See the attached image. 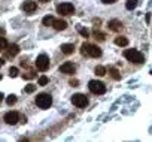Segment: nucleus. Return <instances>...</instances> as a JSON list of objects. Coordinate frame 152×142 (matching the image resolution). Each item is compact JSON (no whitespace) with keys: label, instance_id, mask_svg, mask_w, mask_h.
<instances>
[{"label":"nucleus","instance_id":"26","mask_svg":"<svg viewBox=\"0 0 152 142\" xmlns=\"http://www.w3.org/2000/svg\"><path fill=\"white\" fill-rule=\"evenodd\" d=\"M34 90H36V85H33V84H28V85L26 87V90H24V91H26V93H33Z\"/></svg>","mask_w":152,"mask_h":142},{"label":"nucleus","instance_id":"34","mask_svg":"<svg viewBox=\"0 0 152 142\" xmlns=\"http://www.w3.org/2000/svg\"><path fill=\"white\" fill-rule=\"evenodd\" d=\"M0 79H2V74H0Z\"/></svg>","mask_w":152,"mask_h":142},{"label":"nucleus","instance_id":"4","mask_svg":"<svg viewBox=\"0 0 152 142\" xmlns=\"http://www.w3.org/2000/svg\"><path fill=\"white\" fill-rule=\"evenodd\" d=\"M88 88H90V91L93 94H104L106 93V85L102 81H96V79L90 81L88 82Z\"/></svg>","mask_w":152,"mask_h":142},{"label":"nucleus","instance_id":"10","mask_svg":"<svg viewBox=\"0 0 152 142\" xmlns=\"http://www.w3.org/2000/svg\"><path fill=\"white\" fill-rule=\"evenodd\" d=\"M21 9L26 11L27 14H31V12H34V11L37 9V5H36V2H33V0H27V2L23 3Z\"/></svg>","mask_w":152,"mask_h":142},{"label":"nucleus","instance_id":"8","mask_svg":"<svg viewBox=\"0 0 152 142\" xmlns=\"http://www.w3.org/2000/svg\"><path fill=\"white\" fill-rule=\"evenodd\" d=\"M60 72L61 74H66V75H73L76 72V66L72 63V61H66L60 66Z\"/></svg>","mask_w":152,"mask_h":142},{"label":"nucleus","instance_id":"21","mask_svg":"<svg viewBox=\"0 0 152 142\" xmlns=\"http://www.w3.org/2000/svg\"><path fill=\"white\" fill-rule=\"evenodd\" d=\"M36 77V74H34V70H27V72L23 75V78L24 79H33Z\"/></svg>","mask_w":152,"mask_h":142},{"label":"nucleus","instance_id":"20","mask_svg":"<svg viewBox=\"0 0 152 142\" xmlns=\"http://www.w3.org/2000/svg\"><path fill=\"white\" fill-rule=\"evenodd\" d=\"M17 100H18V99H17V96H15V94H9V96H8V99H6V103H8L9 106H12V105H15V103H17Z\"/></svg>","mask_w":152,"mask_h":142},{"label":"nucleus","instance_id":"31","mask_svg":"<svg viewBox=\"0 0 152 142\" xmlns=\"http://www.w3.org/2000/svg\"><path fill=\"white\" fill-rule=\"evenodd\" d=\"M5 64V60H2V58H0V66H3Z\"/></svg>","mask_w":152,"mask_h":142},{"label":"nucleus","instance_id":"27","mask_svg":"<svg viewBox=\"0 0 152 142\" xmlns=\"http://www.w3.org/2000/svg\"><path fill=\"white\" fill-rule=\"evenodd\" d=\"M79 33H81L84 38H88V36H90V32H88L87 29H79Z\"/></svg>","mask_w":152,"mask_h":142},{"label":"nucleus","instance_id":"24","mask_svg":"<svg viewBox=\"0 0 152 142\" xmlns=\"http://www.w3.org/2000/svg\"><path fill=\"white\" fill-rule=\"evenodd\" d=\"M8 46V42H6V39L3 38V36H0V51L2 49H5Z\"/></svg>","mask_w":152,"mask_h":142},{"label":"nucleus","instance_id":"18","mask_svg":"<svg viewBox=\"0 0 152 142\" xmlns=\"http://www.w3.org/2000/svg\"><path fill=\"white\" fill-rule=\"evenodd\" d=\"M54 20H55L54 17H51V15H46V17L42 20V23H43V26H48V27H49V26H52V24H54Z\"/></svg>","mask_w":152,"mask_h":142},{"label":"nucleus","instance_id":"22","mask_svg":"<svg viewBox=\"0 0 152 142\" xmlns=\"http://www.w3.org/2000/svg\"><path fill=\"white\" fill-rule=\"evenodd\" d=\"M18 74H20V72H18V67H14V66H12V67L9 69V75H11L12 78H17Z\"/></svg>","mask_w":152,"mask_h":142},{"label":"nucleus","instance_id":"16","mask_svg":"<svg viewBox=\"0 0 152 142\" xmlns=\"http://www.w3.org/2000/svg\"><path fill=\"white\" fill-rule=\"evenodd\" d=\"M94 72H96V75H99V77H104V75H106V67H104V66H97V67L94 69Z\"/></svg>","mask_w":152,"mask_h":142},{"label":"nucleus","instance_id":"11","mask_svg":"<svg viewBox=\"0 0 152 142\" xmlns=\"http://www.w3.org/2000/svg\"><path fill=\"white\" fill-rule=\"evenodd\" d=\"M3 51H5L6 57H15V55L20 52V46H18V45H15V43H12V45H8Z\"/></svg>","mask_w":152,"mask_h":142},{"label":"nucleus","instance_id":"2","mask_svg":"<svg viewBox=\"0 0 152 142\" xmlns=\"http://www.w3.org/2000/svg\"><path fill=\"white\" fill-rule=\"evenodd\" d=\"M124 57H125L128 61L136 63V64H142V63L145 61V55H143L140 51H137V49H125V51H124Z\"/></svg>","mask_w":152,"mask_h":142},{"label":"nucleus","instance_id":"23","mask_svg":"<svg viewBox=\"0 0 152 142\" xmlns=\"http://www.w3.org/2000/svg\"><path fill=\"white\" fill-rule=\"evenodd\" d=\"M49 82V79H48V77H45V75H42L40 78H39V85H46Z\"/></svg>","mask_w":152,"mask_h":142},{"label":"nucleus","instance_id":"13","mask_svg":"<svg viewBox=\"0 0 152 142\" xmlns=\"http://www.w3.org/2000/svg\"><path fill=\"white\" fill-rule=\"evenodd\" d=\"M52 27H54L55 30H66V29H67V23H66L64 20H57V18H55Z\"/></svg>","mask_w":152,"mask_h":142},{"label":"nucleus","instance_id":"33","mask_svg":"<svg viewBox=\"0 0 152 142\" xmlns=\"http://www.w3.org/2000/svg\"><path fill=\"white\" fill-rule=\"evenodd\" d=\"M39 2H42V3H46V2H49V0H39Z\"/></svg>","mask_w":152,"mask_h":142},{"label":"nucleus","instance_id":"19","mask_svg":"<svg viewBox=\"0 0 152 142\" xmlns=\"http://www.w3.org/2000/svg\"><path fill=\"white\" fill-rule=\"evenodd\" d=\"M137 6V0H127V3H125V8L128 11H133L134 8Z\"/></svg>","mask_w":152,"mask_h":142},{"label":"nucleus","instance_id":"29","mask_svg":"<svg viewBox=\"0 0 152 142\" xmlns=\"http://www.w3.org/2000/svg\"><path fill=\"white\" fill-rule=\"evenodd\" d=\"M70 85L76 87V85H78V81H76V79H72V81H70Z\"/></svg>","mask_w":152,"mask_h":142},{"label":"nucleus","instance_id":"12","mask_svg":"<svg viewBox=\"0 0 152 142\" xmlns=\"http://www.w3.org/2000/svg\"><path fill=\"white\" fill-rule=\"evenodd\" d=\"M107 26H109V29H110L112 32H119V30L122 29V23L118 21V20H110Z\"/></svg>","mask_w":152,"mask_h":142},{"label":"nucleus","instance_id":"25","mask_svg":"<svg viewBox=\"0 0 152 142\" xmlns=\"http://www.w3.org/2000/svg\"><path fill=\"white\" fill-rule=\"evenodd\" d=\"M94 35H96V38H97L99 40H104V39H106L104 33H102V32H99V30H96V32H94Z\"/></svg>","mask_w":152,"mask_h":142},{"label":"nucleus","instance_id":"15","mask_svg":"<svg viewBox=\"0 0 152 142\" xmlns=\"http://www.w3.org/2000/svg\"><path fill=\"white\" fill-rule=\"evenodd\" d=\"M115 43H116L118 46H127V45H128V39H127L125 36H116V38H115Z\"/></svg>","mask_w":152,"mask_h":142},{"label":"nucleus","instance_id":"3","mask_svg":"<svg viewBox=\"0 0 152 142\" xmlns=\"http://www.w3.org/2000/svg\"><path fill=\"white\" fill-rule=\"evenodd\" d=\"M36 105H37L40 109H48V108L52 105V97H51V94H48V93H40V94H37V97H36Z\"/></svg>","mask_w":152,"mask_h":142},{"label":"nucleus","instance_id":"32","mask_svg":"<svg viewBox=\"0 0 152 142\" xmlns=\"http://www.w3.org/2000/svg\"><path fill=\"white\" fill-rule=\"evenodd\" d=\"M5 96H3V93H0V102H2V99H3Z\"/></svg>","mask_w":152,"mask_h":142},{"label":"nucleus","instance_id":"30","mask_svg":"<svg viewBox=\"0 0 152 142\" xmlns=\"http://www.w3.org/2000/svg\"><path fill=\"white\" fill-rule=\"evenodd\" d=\"M3 35H5V30H3V29H0V36H3Z\"/></svg>","mask_w":152,"mask_h":142},{"label":"nucleus","instance_id":"9","mask_svg":"<svg viewBox=\"0 0 152 142\" xmlns=\"http://www.w3.org/2000/svg\"><path fill=\"white\" fill-rule=\"evenodd\" d=\"M18 120H20V114H18V112H15V111H9V112H6V114H5V123H6V124H9V126L17 124V123H18Z\"/></svg>","mask_w":152,"mask_h":142},{"label":"nucleus","instance_id":"6","mask_svg":"<svg viewBox=\"0 0 152 142\" xmlns=\"http://www.w3.org/2000/svg\"><path fill=\"white\" fill-rule=\"evenodd\" d=\"M72 103H73L75 106H78V108H85V106L88 105V99H87V96L82 94V93H76V94L72 96Z\"/></svg>","mask_w":152,"mask_h":142},{"label":"nucleus","instance_id":"1","mask_svg":"<svg viewBox=\"0 0 152 142\" xmlns=\"http://www.w3.org/2000/svg\"><path fill=\"white\" fill-rule=\"evenodd\" d=\"M81 54L85 57H93V58H99L102 57V49L97 45L93 43H82L81 46Z\"/></svg>","mask_w":152,"mask_h":142},{"label":"nucleus","instance_id":"5","mask_svg":"<svg viewBox=\"0 0 152 142\" xmlns=\"http://www.w3.org/2000/svg\"><path fill=\"white\" fill-rule=\"evenodd\" d=\"M36 67H37V70H40V72H46L48 67H49V57L46 54L37 55V58H36Z\"/></svg>","mask_w":152,"mask_h":142},{"label":"nucleus","instance_id":"14","mask_svg":"<svg viewBox=\"0 0 152 142\" xmlns=\"http://www.w3.org/2000/svg\"><path fill=\"white\" fill-rule=\"evenodd\" d=\"M73 51H75L73 43H63V45H61V52H63V54L69 55V54H72Z\"/></svg>","mask_w":152,"mask_h":142},{"label":"nucleus","instance_id":"7","mask_svg":"<svg viewBox=\"0 0 152 142\" xmlns=\"http://www.w3.org/2000/svg\"><path fill=\"white\" fill-rule=\"evenodd\" d=\"M57 12L60 15H72L75 12V6L72 3H60L57 6Z\"/></svg>","mask_w":152,"mask_h":142},{"label":"nucleus","instance_id":"28","mask_svg":"<svg viewBox=\"0 0 152 142\" xmlns=\"http://www.w3.org/2000/svg\"><path fill=\"white\" fill-rule=\"evenodd\" d=\"M103 3H106V5H112V3H115V2H118V0H102Z\"/></svg>","mask_w":152,"mask_h":142},{"label":"nucleus","instance_id":"17","mask_svg":"<svg viewBox=\"0 0 152 142\" xmlns=\"http://www.w3.org/2000/svg\"><path fill=\"white\" fill-rule=\"evenodd\" d=\"M109 74H110V77H112L113 79H116V81L121 78V75H119V72H118V69H115V67H110V69H109Z\"/></svg>","mask_w":152,"mask_h":142},{"label":"nucleus","instance_id":"35","mask_svg":"<svg viewBox=\"0 0 152 142\" xmlns=\"http://www.w3.org/2000/svg\"><path fill=\"white\" fill-rule=\"evenodd\" d=\"M151 75H152V70H151Z\"/></svg>","mask_w":152,"mask_h":142}]
</instances>
